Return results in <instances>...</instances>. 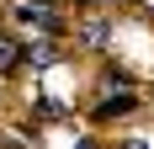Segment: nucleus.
<instances>
[{
  "label": "nucleus",
  "instance_id": "nucleus-1",
  "mask_svg": "<svg viewBox=\"0 0 154 149\" xmlns=\"http://www.w3.org/2000/svg\"><path fill=\"white\" fill-rule=\"evenodd\" d=\"M106 32H112V21H106V16H91V21H80V32H75V37H80L85 48H101V43H106Z\"/></svg>",
  "mask_w": 154,
  "mask_h": 149
},
{
  "label": "nucleus",
  "instance_id": "nucleus-2",
  "mask_svg": "<svg viewBox=\"0 0 154 149\" xmlns=\"http://www.w3.org/2000/svg\"><path fill=\"white\" fill-rule=\"evenodd\" d=\"M21 64L48 69V64H59V48H53V43H27V48H21Z\"/></svg>",
  "mask_w": 154,
  "mask_h": 149
},
{
  "label": "nucleus",
  "instance_id": "nucleus-3",
  "mask_svg": "<svg viewBox=\"0 0 154 149\" xmlns=\"http://www.w3.org/2000/svg\"><path fill=\"white\" fill-rule=\"evenodd\" d=\"M16 16H21L27 27H43V32H59V16L48 11V5H21V11H16Z\"/></svg>",
  "mask_w": 154,
  "mask_h": 149
},
{
  "label": "nucleus",
  "instance_id": "nucleus-4",
  "mask_svg": "<svg viewBox=\"0 0 154 149\" xmlns=\"http://www.w3.org/2000/svg\"><path fill=\"white\" fill-rule=\"evenodd\" d=\"M16 59H21V43L0 32V69H16Z\"/></svg>",
  "mask_w": 154,
  "mask_h": 149
}]
</instances>
